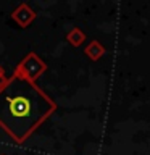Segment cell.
Instances as JSON below:
<instances>
[{
  "mask_svg": "<svg viewBox=\"0 0 150 155\" xmlns=\"http://www.w3.org/2000/svg\"><path fill=\"white\" fill-rule=\"evenodd\" d=\"M57 104L36 82L13 74L0 89V128L23 144L53 111Z\"/></svg>",
  "mask_w": 150,
  "mask_h": 155,
  "instance_id": "6da1fadb",
  "label": "cell"
},
{
  "mask_svg": "<svg viewBox=\"0 0 150 155\" xmlns=\"http://www.w3.org/2000/svg\"><path fill=\"white\" fill-rule=\"evenodd\" d=\"M45 70H47L45 61L41 60L34 52H31L21 60V63L16 66V70L13 71V74H18V76H21V78H24V79H28V81L36 82V79L41 78V74Z\"/></svg>",
  "mask_w": 150,
  "mask_h": 155,
  "instance_id": "7a4b0ae2",
  "label": "cell"
},
{
  "mask_svg": "<svg viewBox=\"0 0 150 155\" xmlns=\"http://www.w3.org/2000/svg\"><path fill=\"white\" fill-rule=\"evenodd\" d=\"M11 18L18 23L19 28H26V26H29V24L34 21V18H36V13H34V10L29 7V5L21 3V5H19V7L13 12Z\"/></svg>",
  "mask_w": 150,
  "mask_h": 155,
  "instance_id": "3957f363",
  "label": "cell"
},
{
  "mask_svg": "<svg viewBox=\"0 0 150 155\" xmlns=\"http://www.w3.org/2000/svg\"><path fill=\"white\" fill-rule=\"evenodd\" d=\"M86 55L90 58V60H94V61H97L99 58H102L105 55V47L102 45V44L99 42V41H90L89 42V45L86 47Z\"/></svg>",
  "mask_w": 150,
  "mask_h": 155,
  "instance_id": "277c9868",
  "label": "cell"
},
{
  "mask_svg": "<svg viewBox=\"0 0 150 155\" xmlns=\"http://www.w3.org/2000/svg\"><path fill=\"white\" fill-rule=\"evenodd\" d=\"M66 39H68V42H70L71 45H74V47H79L81 44L86 41V34L82 32L79 28H73L71 31L68 32Z\"/></svg>",
  "mask_w": 150,
  "mask_h": 155,
  "instance_id": "5b68a950",
  "label": "cell"
},
{
  "mask_svg": "<svg viewBox=\"0 0 150 155\" xmlns=\"http://www.w3.org/2000/svg\"><path fill=\"white\" fill-rule=\"evenodd\" d=\"M0 78H7V76H5V70L2 68V65H0Z\"/></svg>",
  "mask_w": 150,
  "mask_h": 155,
  "instance_id": "8992f818",
  "label": "cell"
}]
</instances>
